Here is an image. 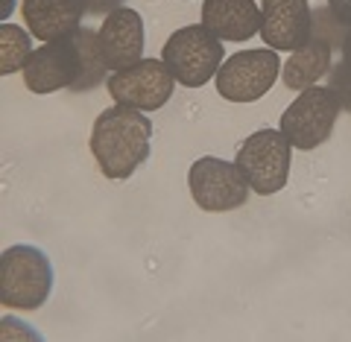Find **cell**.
Returning <instances> with one entry per match:
<instances>
[{
  "label": "cell",
  "instance_id": "cell-12",
  "mask_svg": "<svg viewBox=\"0 0 351 342\" xmlns=\"http://www.w3.org/2000/svg\"><path fill=\"white\" fill-rule=\"evenodd\" d=\"M21 12L38 41H59L80 29L88 12V0H24Z\"/></svg>",
  "mask_w": 351,
  "mask_h": 342
},
{
  "label": "cell",
  "instance_id": "cell-15",
  "mask_svg": "<svg viewBox=\"0 0 351 342\" xmlns=\"http://www.w3.org/2000/svg\"><path fill=\"white\" fill-rule=\"evenodd\" d=\"M328 71H331V41L313 24L311 41L293 50V56L281 68V80L293 91H304V88H313L319 80H325Z\"/></svg>",
  "mask_w": 351,
  "mask_h": 342
},
{
  "label": "cell",
  "instance_id": "cell-1",
  "mask_svg": "<svg viewBox=\"0 0 351 342\" xmlns=\"http://www.w3.org/2000/svg\"><path fill=\"white\" fill-rule=\"evenodd\" d=\"M108 64L100 50V36L94 29L80 27L59 41H47L44 47L32 50L24 64V85L32 94L53 91H91L108 80Z\"/></svg>",
  "mask_w": 351,
  "mask_h": 342
},
{
  "label": "cell",
  "instance_id": "cell-7",
  "mask_svg": "<svg viewBox=\"0 0 351 342\" xmlns=\"http://www.w3.org/2000/svg\"><path fill=\"white\" fill-rule=\"evenodd\" d=\"M188 184L193 202L208 214H226L234 208H243L252 191L237 161H223L214 156H205L191 164Z\"/></svg>",
  "mask_w": 351,
  "mask_h": 342
},
{
  "label": "cell",
  "instance_id": "cell-16",
  "mask_svg": "<svg viewBox=\"0 0 351 342\" xmlns=\"http://www.w3.org/2000/svg\"><path fill=\"white\" fill-rule=\"evenodd\" d=\"M32 32H24L15 24L0 27V73L24 71V64L32 56Z\"/></svg>",
  "mask_w": 351,
  "mask_h": 342
},
{
  "label": "cell",
  "instance_id": "cell-5",
  "mask_svg": "<svg viewBox=\"0 0 351 342\" xmlns=\"http://www.w3.org/2000/svg\"><path fill=\"white\" fill-rule=\"evenodd\" d=\"M290 147L293 143L281 129H261L243 141V147L237 152V167L258 196H272L281 187H287L293 164Z\"/></svg>",
  "mask_w": 351,
  "mask_h": 342
},
{
  "label": "cell",
  "instance_id": "cell-3",
  "mask_svg": "<svg viewBox=\"0 0 351 342\" xmlns=\"http://www.w3.org/2000/svg\"><path fill=\"white\" fill-rule=\"evenodd\" d=\"M53 293V263L47 252L21 243L0 258V304L9 310H38Z\"/></svg>",
  "mask_w": 351,
  "mask_h": 342
},
{
  "label": "cell",
  "instance_id": "cell-14",
  "mask_svg": "<svg viewBox=\"0 0 351 342\" xmlns=\"http://www.w3.org/2000/svg\"><path fill=\"white\" fill-rule=\"evenodd\" d=\"M313 24L331 41V71H328V88L337 94L343 112H351V27L328 12V6L313 9Z\"/></svg>",
  "mask_w": 351,
  "mask_h": 342
},
{
  "label": "cell",
  "instance_id": "cell-9",
  "mask_svg": "<svg viewBox=\"0 0 351 342\" xmlns=\"http://www.w3.org/2000/svg\"><path fill=\"white\" fill-rule=\"evenodd\" d=\"M173 73L158 59H141L126 71H112L106 88L117 106H129L138 112H156L173 97Z\"/></svg>",
  "mask_w": 351,
  "mask_h": 342
},
{
  "label": "cell",
  "instance_id": "cell-11",
  "mask_svg": "<svg viewBox=\"0 0 351 342\" xmlns=\"http://www.w3.org/2000/svg\"><path fill=\"white\" fill-rule=\"evenodd\" d=\"M97 36H100V50L108 71H126L144 59V18L135 9L120 6L112 15H106Z\"/></svg>",
  "mask_w": 351,
  "mask_h": 342
},
{
  "label": "cell",
  "instance_id": "cell-4",
  "mask_svg": "<svg viewBox=\"0 0 351 342\" xmlns=\"http://www.w3.org/2000/svg\"><path fill=\"white\" fill-rule=\"evenodd\" d=\"M161 62L167 64L176 82H182L184 88H202L223 64V44L202 24L182 27L161 47Z\"/></svg>",
  "mask_w": 351,
  "mask_h": 342
},
{
  "label": "cell",
  "instance_id": "cell-13",
  "mask_svg": "<svg viewBox=\"0 0 351 342\" xmlns=\"http://www.w3.org/2000/svg\"><path fill=\"white\" fill-rule=\"evenodd\" d=\"M202 27L219 41H249L261 32V9L255 0H205Z\"/></svg>",
  "mask_w": 351,
  "mask_h": 342
},
{
  "label": "cell",
  "instance_id": "cell-8",
  "mask_svg": "<svg viewBox=\"0 0 351 342\" xmlns=\"http://www.w3.org/2000/svg\"><path fill=\"white\" fill-rule=\"evenodd\" d=\"M281 73L278 50H240L217 71V91L228 103H255Z\"/></svg>",
  "mask_w": 351,
  "mask_h": 342
},
{
  "label": "cell",
  "instance_id": "cell-17",
  "mask_svg": "<svg viewBox=\"0 0 351 342\" xmlns=\"http://www.w3.org/2000/svg\"><path fill=\"white\" fill-rule=\"evenodd\" d=\"M328 12H331L339 24L351 27V0H328Z\"/></svg>",
  "mask_w": 351,
  "mask_h": 342
},
{
  "label": "cell",
  "instance_id": "cell-2",
  "mask_svg": "<svg viewBox=\"0 0 351 342\" xmlns=\"http://www.w3.org/2000/svg\"><path fill=\"white\" fill-rule=\"evenodd\" d=\"M152 123L138 108L112 106L100 112L91 129V152L100 164V173L112 182L129 179L138 167H144L149 158Z\"/></svg>",
  "mask_w": 351,
  "mask_h": 342
},
{
  "label": "cell",
  "instance_id": "cell-6",
  "mask_svg": "<svg viewBox=\"0 0 351 342\" xmlns=\"http://www.w3.org/2000/svg\"><path fill=\"white\" fill-rule=\"evenodd\" d=\"M339 112H343V106L331 88H304L281 114V132L302 152L316 149L334 135Z\"/></svg>",
  "mask_w": 351,
  "mask_h": 342
},
{
  "label": "cell",
  "instance_id": "cell-18",
  "mask_svg": "<svg viewBox=\"0 0 351 342\" xmlns=\"http://www.w3.org/2000/svg\"><path fill=\"white\" fill-rule=\"evenodd\" d=\"M120 6H123V0H88V12L91 15H112Z\"/></svg>",
  "mask_w": 351,
  "mask_h": 342
},
{
  "label": "cell",
  "instance_id": "cell-10",
  "mask_svg": "<svg viewBox=\"0 0 351 342\" xmlns=\"http://www.w3.org/2000/svg\"><path fill=\"white\" fill-rule=\"evenodd\" d=\"M313 9L307 0H263L261 38L269 50H299L311 41Z\"/></svg>",
  "mask_w": 351,
  "mask_h": 342
}]
</instances>
